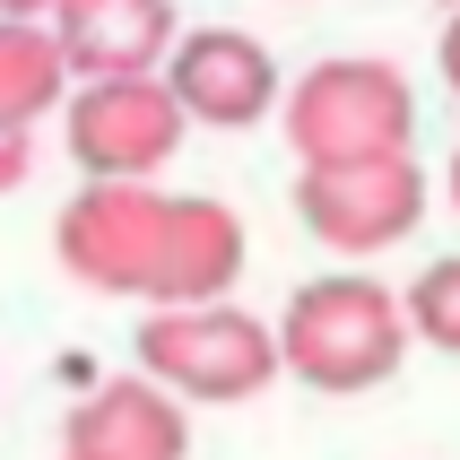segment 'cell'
Masks as SVG:
<instances>
[{
  "label": "cell",
  "instance_id": "7c38bea8",
  "mask_svg": "<svg viewBox=\"0 0 460 460\" xmlns=\"http://www.w3.org/2000/svg\"><path fill=\"white\" fill-rule=\"evenodd\" d=\"M409 331L435 339L443 357H460V261H435V270L409 287Z\"/></svg>",
  "mask_w": 460,
  "mask_h": 460
},
{
  "label": "cell",
  "instance_id": "ba28073f",
  "mask_svg": "<svg viewBox=\"0 0 460 460\" xmlns=\"http://www.w3.org/2000/svg\"><path fill=\"white\" fill-rule=\"evenodd\" d=\"M52 35H61V61L78 87L87 78H165L182 44L174 0H61Z\"/></svg>",
  "mask_w": 460,
  "mask_h": 460
},
{
  "label": "cell",
  "instance_id": "8fae6325",
  "mask_svg": "<svg viewBox=\"0 0 460 460\" xmlns=\"http://www.w3.org/2000/svg\"><path fill=\"white\" fill-rule=\"evenodd\" d=\"M70 61H61V35L52 26H26V18H0V130H26L44 113L70 104Z\"/></svg>",
  "mask_w": 460,
  "mask_h": 460
},
{
  "label": "cell",
  "instance_id": "5bb4252c",
  "mask_svg": "<svg viewBox=\"0 0 460 460\" xmlns=\"http://www.w3.org/2000/svg\"><path fill=\"white\" fill-rule=\"evenodd\" d=\"M435 61H443V87H452V96H460V18L443 26V44H435Z\"/></svg>",
  "mask_w": 460,
  "mask_h": 460
},
{
  "label": "cell",
  "instance_id": "4fadbf2b",
  "mask_svg": "<svg viewBox=\"0 0 460 460\" xmlns=\"http://www.w3.org/2000/svg\"><path fill=\"white\" fill-rule=\"evenodd\" d=\"M26 174H35V139H26V130H0V200H9Z\"/></svg>",
  "mask_w": 460,
  "mask_h": 460
},
{
  "label": "cell",
  "instance_id": "52a82bcc",
  "mask_svg": "<svg viewBox=\"0 0 460 460\" xmlns=\"http://www.w3.org/2000/svg\"><path fill=\"white\" fill-rule=\"evenodd\" d=\"M296 217L331 252H383V243H409L417 234L426 174H417V156H400V165H348V174H305L296 182Z\"/></svg>",
  "mask_w": 460,
  "mask_h": 460
},
{
  "label": "cell",
  "instance_id": "9c48e42d",
  "mask_svg": "<svg viewBox=\"0 0 460 460\" xmlns=\"http://www.w3.org/2000/svg\"><path fill=\"white\" fill-rule=\"evenodd\" d=\"M243 279V217L208 191H174L165 208V243H156V313H191V305H234Z\"/></svg>",
  "mask_w": 460,
  "mask_h": 460
},
{
  "label": "cell",
  "instance_id": "277c9868",
  "mask_svg": "<svg viewBox=\"0 0 460 460\" xmlns=\"http://www.w3.org/2000/svg\"><path fill=\"white\" fill-rule=\"evenodd\" d=\"M61 122H70V156L87 182H148L174 165L191 113L174 104L165 78H87L70 87Z\"/></svg>",
  "mask_w": 460,
  "mask_h": 460
},
{
  "label": "cell",
  "instance_id": "30bf717a",
  "mask_svg": "<svg viewBox=\"0 0 460 460\" xmlns=\"http://www.w3.org/2000/svg\"><path fill=\"white\" fill-rule=\"evenodd\" d=\"M191 452V426H182V400L156 391L148 374H122V383H96L61 426V460H182Z\"/></svg>",
  "mask_w": 460,
  "mask_h": 460
},
{
  "label": "cell",
  "instance_id": "9a60e30c",
  "mask_svg": "<svg viewBox=\"0 0 460 460\" xmlns=\"http://www.w3.org/2000/svg\"><path fill=\"white\" fill-rule=\"evenodd\" d=\"M52 9L61 0H0V18H26V26H52Z\"/></svg>",
  "mask_w": 460,
  "mask_h": 460
},
{
  "label": "cell",
  "instance_id": "e0dca14e",
  "mask_svg": "<svg viewBox=\"0 0 460 460\" xmlns=\"http://www.w3.org/2000/svg\"><path fill=\"white\" fill-rule=\"evenodd\" d=\"M443 9H452V18H460V0H443Z\"/></svg>",
  "mask_w": 460,
  "mask_h": 460
},
{
  "label": "cell",
  "instance_id": "3957f363",
  "mask_svg": "<svg viewBox=\"0 0 460 460\" xmlns=\"http://www.w3.org/2000/svg\"><path fill=\"white\" fill-rule=\"evenodd\" d=\"M139 374L174 400H261L287 374L279 322H252L243 305H191V313H148L139 322Z\"/></svg>",
  "mask_w": 460,
  "mask_h": 460
},
{
  "label": "cell",
  "instance_id": "7a4b0ae2",
  "mask_svg": "<svg viewBox=\"0 0 460 460\" xmlns=\"http://www.w3.org/2000/svg\"><path fill=\"white\" fill-rule=\"evenodd\" d=\"M409 296H391L383 279H365V270H339V279H305L287 296L279 313V357L296 383L313 391H374L400 374L409 357Z\"/></svg>",
  "mask_w": 460,
  "mask_h": 460
},
{
  "label": "cell",
  "instance_id": "8992f818",
  "mask_svg": "<svg viewBox=\"0 0 460 460\" xmlns=\"http://www.w3.org/2000/svg\"><path fill=\"white\" fill-rule=\"evenodd\" d=\"M165 87H174V104L191 122H208V130H252L261 113L287 104L270 44L243 35V26H191L174 44V61H165Z\"/></svg>",
  "mask_w": 460,
  "mask_h": 460
},
{
  "label": "cell",
  "instance_id": "6da1fadb",
  "mask_svg": "<svg viewBox=\"0 0 460 460\" xmlns=\"http://www.w3.org/2000/svg\"><path fill=\"white\" fill-rule=\"evenodd\" d=\"M287 148L305 174H348V165H400L417 148V87L400 78V61H313L279 104Z\"/></svg>",
  "mask_w": 460,
  "mask_h": 460
},
{
  "label": "cell",
  "instance_id": "5b68a950",
  "mask_svg": "<svg viewBox=\"0 0 460 460\" xmlns=\"http://www.w3.org/2000/svg\"><path fill=\"white\" fill-rule=\"evenodd\" d=\"M165 208H174V191H156V182H87V191L61 208L52 252H61V270H70L78 287H96V296H139V305H148Z\"/></svg>",
  "mask_w": 460,
  "mask_h": 460
},
{
  "label": "cell",
  "instance_id": "2e32d148",
  "mask_svg": "<svg viewBox=\"0 0 460 460\" xmlns=\"http://www.w3.org/2000/svg\"><path fill=\"white\" fill-rule=\"evenodd\" d=\"M452 208H460V148H452Z\"/></svg>",
  "mask_w": 460,
  "mask_h": 460
}]
</instances>
